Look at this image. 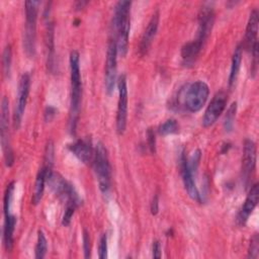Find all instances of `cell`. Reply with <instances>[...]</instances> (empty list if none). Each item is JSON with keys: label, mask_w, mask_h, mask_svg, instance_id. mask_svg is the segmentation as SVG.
<instances>
[{"label": "cell", "mask_w": 259, "mask_h": 259, "mask_svg": "<svg viewBox=\"0 0 259 259\" xmlns=\"http://www.w3.org/2000/svg\"><path fill=\"white\" fill-rule=\"evenodd\" d=\"M209 94L208 85L203 81H195L184 94V105L190 112L199 111L205 104Z\"/></svg>", "instance_id": "8992f818"}, {"label": "cell", "mask_w": 259, "mask_h": 259, "mask_svg": "<svg viewBox=\"0 0 259 259\" xmlns=\"http://www.w3.org/2000/svg\"><path fill=\"white\" fill-rule=\"evenodd\" d=\"M38 1L25 2V29L23 46L26 55L31 58L35 54V31L38 10Z\"/></svg>", "instance_id": "3957f363"}, {"label": "cell", "mask_w": 259, "mask_h": 259, "mask_svg": "<svg viewBox=\"0 0 259 259\" xmlns=\"http://www.w3.org/2000/svg\"><path fill=\"white\" fill-rule=\"evenodd\" d=\"M46 177L48 184L60 198L66 200L67 203H73L76 206L80 204V198L74 187L60 174L50 171L46 173Z\"/></svg>", "instance_id": "5b68a950"}, {"label": "cell", "mask_w": 259, "mask_h": 259, "mask_svg": "<svg viewBox=\"0 0 259 259\" xmlns=\"http://www.w3.org/2000/svg\"><path fill=\"white\" fill-rule=\"evenodd\" d=\"M227 102L228 95L225 91H219L213 95L202 117V125L204 127H208L217 121V119L225 110Z\"/></svg>", "instance_id": "30bf717a"}, {"label": "cell", "mask_w": 259, "mask_h": 259, "mask_svg": "<svg viewBox=\"0 0 259 259\" xmlns=\"http://www.w3.org/2000/svg\"><path fill=\"white\" fill-rule=\"evenodd\" d=\"M131 1H119L115 5L113 24L116 31L117 53L124 57L128 47V35L131 28Z\"/></svg>", "instance_id": "6da1fadb"}, {"label": "cell", "mask_w": 259, "mask_h": 259, "mask_svg": "<svg viewBox=\"0 0 259 259\" xmlns=\"http://www.w3.org/2000/svg\"><path fill=\"white\" fill-rule=\"evenodd\" d=\"M46 45L48 50V67L52 70L54 66V57H55V46H54V24L52 21L47 23L46 31Z\"/></svg>", "instance_id": "7402d4cb"}, {"label": "cell", "mask_w": 259, "mask_h": 259, "mask_svg": "<svg viewBox=\"0 0 259 259\" xmlns=\"http://www.w3.org/2000/svg\"><path fill=\"white\" fill-rule=\"evenodd\" d=\"M242 51H243V46L240 44L236 47L233 57H232V63H231V71H230V76H229V86L231 87L237 80V77L239 75L240 67H241V62H242Z\"/></svg>", "instance_id": "44dd1931"}, {"label": "cell", "mask_w": 259, "mask_h": 259, "mask_svg": "<svg viewBox=\"0 0 259 259\" xmlns=\"http://www.w3.org/2000/svg\"><path fill=\"white\" fill-rule=\"evenodd\" d=\"M258 24H259V14L256 9H254L249 16L246 33L244 38V48L246 51H252L253 47L258 42L257 41V33H258Z\"/></svg>", "instance_id": "2e32d148"}, {"label": "cell", "mask_w": 259, "mask_h": 259, "mask_svg": "<svg viewBox=\"0 0 259 259\" xmlns=\"http://www.w3.org/2000/svg\"><path fill=\"white\" fill-rule=\"evenodd\" d=\"M83 249H84L85 258H89L91 253V244H90V236L87 230L83 231Z\"/></svg>", "instance_id": "d6a6232c"}, {"label": "cell", "mask_w": 259, "mask_h": 259, "mask_svg": "<svg viewBox=\"0 0 259 259\" xmlns=\"http://www.w3.org/2000/svg\"><path fill=\"white\" fill-rule=\"evenodd\" d=\"M69 150L83 163L88 164L94 159V152L88 140H78L68 146Z\"/></svg>", "instance_id": "e0dca14e"}, {"label": "cell", "mask_w": 259, "mask_h": 259, "mask_svg": "<svg viewBox=\"0 0 259 259\" xmlns=\"http://www.w3.org/2000/svg\"><path fill=\"white\" fill-rule=\"evenodd\" d=\"M70 72H71V103H70V125L74 133L79 115L82 84L79 66V53L72 51L70 54Z\"/></svg>", "instance_id": "7a4b0ae2"}, {"label": "cell", "mask_w": 259, "mask_h": 259, "mask_svg": "<svg viewBox=\"0 0 259 259\" xmlns=\"http://www.w3.org/2000/svg\"><path fill=\"white\" fill-rule=\"evenodd\" d=\"M0 137L1 145L4 153V159L6 166L10 167L13 164L14 157L10 146L9 140V107L8 99L4 96L1 101V115H0Z\"/></svg>", "instance_id": "52a82bcc"}, {"label": "cell", "mask_w": 259, "mask_h": 259, "mask_svg": "<svg viewBox=\"0 0 259 259\" xmlns=\"http://www.w3.org/2000/svg\"><path fill=\"white\" fill-rule=\"evenodd\" d=\"M159 211V197L158 195H154L153 199H152V202H151V212L152 214H157Z\"/></svg>", "instance_id": "e575fe53"}, {"label": "cell", "mask_w": 259, "mask_h": 259, "mask_svg": "<svg viewBox=\"0 0 259 259\" xmlns=\"http://www.w3.org/2000/svg\"><path fill=\"white\" fill-rule=\"evenodd\" d=\"M14 181L10 182L5 190L4 193V202H3V209H4V214L10 213V204H11V199L13 195V190H14Z\"/></svg>", "instance_id": "4316f807"}, {"label": "cell", "mask_w": 259, "mask_h": 259, "mask_svg": "<svg viewBox=\"0 0 259 259\" xmlns=\"http://www.w3.org/2000/svg\"><path fill=\"white\" fill-rule=\"evenodd\" d=\"M53 162H54V144L50 140L46 146L45 160H44V165H42V167L46 170V173L53 171Z\"/></svg>", "instance_id": "d4e9b609"}, {"label": "cell", "mask_w": 259, "mask_h": 259, "mask_svg": "<svg viewBox=\"0 0 259 259\" xmlns=\"http://www.w3.org/2000/svg\"><path fill=\"white\" fill-rule=\"evenodd\" d=\"M203 45L198 42L197 40L193 39L192 41H189L185 44L181 49V57L185 64H192L196 58L198 57Z\"/></svg>", "instance_id": "d6986e66"}, {"label": "cell", "mask_w": 259, "mask_h": 259, "mask_svg": "<svg viewBox=\"0 0 259 259\" xmlns=\"http://www.w3.org/2000/svg\"><path fill=\"white\" fill-rule=\"evenodd\" d=\"M93 165L99 188L103 193H106L110 188V164L107 151L102 143L96 145Z\"/></svg>", "instance_id": "277c9868"}, {"label": "cell", "mask_w": 259, "mask_h": 259, "mask_svg": "<svg viewBox=\"0 0 259 259\" xmlns=\"http://www.w3.org/2000/svg\"><path fill=\"white\" fill-rule=\"evenodd\" d=\"M77 206L73 203H67L66 205V209H65V213L63 215V219H62V225L63 226H68L70 223H71V220H72V217L74 214V211H75V208Z\"/></svg>", "instance_id": "4dcf8cb0"}, {"label": "cell", "mask_w": 259, "mask_h": 259, "mask_svg": "<svg viewBox=\"0 0 259 259\" xmlns=\"http://www.w3.org/2000/svg\"><path fill=\"white\" fill-rule=\"evenodd\" d=\"M214 20L213 9L209 5H204L201 7L198 13V29L195 40L204 45L208 35L210 34L212 24Z\"/></svg>", "instance_id": "7c38bea8"}, {"label": "cell", "mask_w": 259, "mask_h": 259, "mask_svg": "<svg viewBox=\"0 0 259 259\" xmlns=\"http://www.w3.org/2000/svg\"><path fill=\"white\" fill-rule=\"evenodd\" d=\"M147 140H148V146L151 151V153L156 152V139H155V134L152 128H149L147 131Z\"/></svg>", "instance_id": "836d02e7"}, {"label": "cell", "mask_w": 259, "mask_h": 259, "mask_svg": "<svg viewBox=\"0 0 259 259\" xmlns=\"http://www.w3.org/2000/svg\"><path fill=\"white\" fill-rule=\"evenodd\" d=\"M47 182V177H46V170L44 167H41L37 173L36 179H35V184H34V191L32 194V203L37 204L44 194V189H45V183Z\"/></svg>", "instance_id": "603a6c76"}, {"label": "cell", "mask_w": 259, "mask_h": 259, "mask_svg": "<svg viewBox=\"0 0 259 259\" xmlns=\"http://www.w3.org/2000/svg\"><path fill=\"white\" fill-rule=\"evenodd\" d=\"M153 257L160 258L161 257V245L159 241L153 242Z\"/></svg>", "instance_id": "d590c367"}, {"label": "cell", "mask_w": 259, "mask_h": 259, "mask_svg": "<svg viewBox=\"0 0 259 259\" xmlns=\"http://www.w3.org/2000/svg\"><path fill=\"white\" fill-rule=\"evenodd\" d=\"M117 46L115 39H110L106 53V65H105V88L107 94H111L116 81V56Z\"/></svg>", "instance_id": "8fae6325"}, {"label": "cell", "mask_w": 259, "mask_h": 259, "mask_svg": "<svg viewBox=\"0 0 259 259\" xmlns=\"http://www.w3.org/2000/svg\"><path fill=\"white\" fill-rule=\"evenodd\" d=\"M118 86V102L116 113V131L119 135H122L126 127L127 117V86L125 75H120L117 82Z\"/></svg>", "instance_id": "9c48e42d"}, {"label": "cell", "mask_w": 259, "mask_h": 259, "mask_svg": "<svg viewBox=\"0 0 259 259\" xmlns=\"http://www.w3.org/2000/svg\"><path fill=\"white\" fill-rule=\"evenodd\" d=\"M158 25H159V11H156L152 15V17L147 25V28L145 29V32L142 36V39H141L140 54L142 56H145L148 53L149 48L153 41V38L155 37V34L157 32Z\"/></svg>", "instance_id": "ac0fdd59"}, {"label": "cell", "mask_w": 259, "mask_h": 259, "mask_svg": "<svg viewBox=\"0 0 259 259\" xmlns=\"http://www.w3.org/2000/svg\"><path fill=\"white\" fill-rule=\"evenodd\" d=\"M55 112H56V109L54 107H47L46 109V113H45V116H46V120H51L52 117L55 115Z\"/></svg>", "instance_id": "8d00e7d4"}, {"label": "cell", "mask_w": 259, "mask_h": 259, "mask_svg": "<svg viewBox=\"0 0 259 259\" xmlns=\"http://www.w3.org/2000/svg\"><path fill=\"white\" fill-rule=\"evenodd\" d=\"M29 87H30V76L28 73H23L20 76L19 82H18V90H17V99L15 102V107L13 111V127L15 130L19 128L22 116L25 110L28 93H29Z\"/></svg>", "instance_id": "ba28073f"}, {"label": "cell", "mask_w": 259, "mask_h": 259, "mask_svg": "<svg viewBox=\"0 0 259 259\" xmlns=\"http://www.w3.org/2000/svg\"><path fill=\"white\" fill-rule=\"evenodd\" d=\"M258 251H259V238H258V234H255L252 237L251 241H250L248 256L250 258H257L258 257Z\"/></svg>", "instance_id": "f546056e"}, {"label": "cell", "mask_w": 259, "mask_h": 259, "mask_svg": "<svg viewBox=\"0 0 259 259\" xmlns=\"http://www.w3.org/2000/svg\"><path fill=\"white\" fill-rule=\"evenodd\" d=\"M180 168H181V176H182V180L184 183V187L188 193V195L193 199L196 200L198 202L201 201V197L199 194V191L195 185V181H194V175L193 173L190 171L188 165H187V158L184 155V153H182L181 155V162H180Z\"/></svg>", "instance_id": "5bb4252c"}, {"label": "cell", "mask_w": 259, "mask_h": 259, "mask_svg": "<svg viewBox=\"0 0 259 259\" xmlns=\"http://www.w3.org/2000/svg\"><path fill=\"white\" fill-rule=\"evenodd\" d=\"M178 123L175 119H167L159 126V134L162 136H167L171 134H175L178 132Z\"/></svg>", "instance_id": "484cf974"}, {"label": "cell", "mask_w": 259, "mask_h": 259, "mask_svg": "<svg viewBox=\"0 0 259 259\" xmlns=\"http://www.w3.org/2000/svg\"><path fill=\"white\" fill-rule=\"evenodd\" d=\"M236 110H237V102H233L230 107L228 108L226 117H225V128L226 131H231L233 123H234V119H235V115H236Z\"/></svg>", "instance_id": "f1b7e54d"}, {"label": "cell", "mask_w": 259, "mask_h": 259, "mask_svg": "<svg viewBox=\"0 0 259 259\" xmlns=\"http://www.w3.org/2000/svg\"><path fill=\"white\" fill-rule=\"evenodd\" d=\"M256 165V146L251 140L244 142L243 157H242V179L245 185L248 184L250 177L255 169Z\"/></svg>", "instance_id": "4fadbf2b"}, {"label": "cell", "mask_w": 259, "mask_h": 259, "mask_svg": "<svg viewBox=\"0 0 259 259\" xmlns=\"http://www.w3.org/2000/svg\"><path fill=\"white\" fill-rule=\"evenodd\" d=\"M48 250V242L46 236L41 230L37 232V241L35 245V258L42 259L46 256Z\"/></svg>", "instance_id": "cb8c5ba5"}, {"label": "cell", "mask_w": 259, "mask_h": 259, "mask_svg": "<svg viewBox=\"0 0 259 259\" xmlns=\"http://www.w3.org/2000/svg\"><path fill=\"white\" fill-rule=\"evenodd\" d=\"M87 3H88V2H87V1H85V2H83V1H81V2H80V1H79V2H77V4H78V5H79V6H78V7H77V8H78V9H79V8H80V7H81V8H82V7H83V6H84V5H86V4H87Z\"/></svg>", "instance_id": "74e56055"}, {"label": "cell", "mask_w": 259, "mask_h": 259, "mask_svg": "<svg viewBox=\"0 0 259 259\" xmlns=\"http://www.w3.org/2000/svg\"><path fill=\"white\" fill-rule=\"evenodd\" d=\"M16 225V218L11 214H5L4 229H3V242L7 251H10L13 247V233Z\"/></svg>", "instance_id": "ffe728a7"}, {"label": "cell", "mask_w": 259, "mask_h": 259, "mask_svg": "<svg viewBox=\"0 0 259 259\" xmlns=\"http://www.w3.org/2000/svg\"><path fill=\"white\" fill-rule=\"evenodd\" d=\"M258 200H259V185L258 183H255L254 185L251 186L250 191L245 199V202L238 214L237 221L240 226H244L246 224L250 214L256 207Z\"/></svg>", "instance_id": "9a60e30c"}, {"label": "cell", "mask_w": 259, "mask_h": 259, "mask_svg": "<svg viewBox=\"0 0 259 259\" xmlns=\"http://www.w3.org/2000/svg\"><path fill=\"white\" fill-rule=\"evenodd\" d=\"M98 256L100 259H105L107 257V237L103 234L99 241V248H98Z\"/></svg>", "instance_id": "1f68e13d"}, {"label": "cell", "mask_w": 259, "mask_h": 259, "mask_svg": "<svg viewBox=\"0 0 259 259\" xmlns=\"http://www.w3.org/2000/svg\"><path fill=\"white\" fill-rule=\"evenodd\" d=\"M11 47L8 45L5 47L3 51V57H2V63H3V70L6 77H9L10 75V68H11Z\"/></svg>", "instance_id": "83f0119b"}]
</instances>
